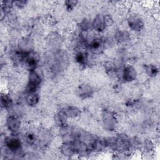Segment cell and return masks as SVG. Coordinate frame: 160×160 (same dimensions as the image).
I'll use <instances>...</instances> for the list:
<instances>
[{
    "instance_id": "6da1fadb",
    "label": "cell",
    "mask_w": 160,
    "mask_h": 160,
    "mask_svg": "<svg viewBox=\"0 0 160 160\" xmlns=\"http://www.w3.org/2000/svg\"><path fill=\"white\" fill-rule=\"evenodd\" d=\"M2 145L4 155L6 157L9 156L14 158H21L24 156V141L21 139L18 134H11L5 135L2 139Z\"/></svg>"
},
{
    "instance_id": "7a4b0ae2",
    "label": "cell",
    "mask_w": 160,
    "mask_h": 160,
    "mask_svg": "<svg viewBox=\"0 0 160 160\" xmlns=\"http://www.w3.org/2000/svg\"><path fill=\"white\" fill-rule=\"evenodd\" d=\"M107 46V37L96 36L88 39L85 49L91 54L98 56L101 54Z\"/></svg>"
},
{
    "instance_id": "3957f363",
    "label": "cell",
    "mask_w": 160,
    "mask_h": 160,
    "mask_svg": "<svg viewBox=\"0 0 160 160\" xmlns=\"http://www.w3.org/2000/svg\"><path fill=\"white\" fill-rule=\"evenodd\" d=\"M101 120L103 129L107 131L114 132L118 127V116L112 110L103 109L101 112Z\"/></svg>"
},
{
    "instance_id": "277c9868",
    "label": "cell",
    "mask_w": 160,
    "mask_h": 160,
    "mask_svg": "<svg viewBox=\"0 0 160 160\" xmlns=\"http://www.w3.org/2000/svg\"><path fill=\"white\" fill-rule=\"evenodd\" d=\"M42 82V76L41 74L38 71V69L36 70L29 71L28 76V81L24 89L25 94L37 92L38 89L40 88Z\"/></svg>"
},
{
    "instance_id": "5b68a950",
    "label": "cell",
    "mask_w": 160,
    "mask_h": 160,
    "mask_svg": "<svg viewBox=\"0 0 160 160\" xmlns=\"http://www.w3.org/2000/svg\"><path fill=\"white\" fill-rule=\"evenodd\" d=\"M112 152L132 154L131 151L130 136L124 132H121L115 136V142Z\"/></svg>"
},
{
    "instance_id": "8992f818",
    "label": "cell",
    "mask_w": 160,
    "mask_h": 160,
    "mask_svg": "<svg viewBox=\"0 0 160 160\" xmlns=\"http://www.w3.org/2000/svg\"><path fill=\"white\" fill-rule=\"evenodd\" d=\"M138 77L136 68L130 64H126L119 69L117 78L122 82L129 83L134 81Z\"/></svg>"
},
{
    "instance_id": "52a82bcc",
    "label": "cell",
    "mask_w": 160,
    "mask_h": 160,
    "mask_svg": "<svg viewBox=\"0 0 160 160\" xmlns=\"http://www.w3.org/2000/svg\"><path fill=\"white\" fill-rule=\"evenodd\" d=\"M126 24L128 28L134 32H140L144 28V21L141 16L137 13H131L126 18Z\"/></svg>"
},
{
    "instance_id": "ba28073f",
    "label": "cell",
    "mask_w": 160,
    "mask_h": 160,
    "mask_svg": "<svg viewBox=\"0 0 160 160\" xmlns=\"http://www.w3.org/2000/svg\"><path fill=\"white\" fill-rule=\"evenodd\" d=\"M5 126L9 133L18 134L22 126L21 117L16 114L9 113L6 118Z\"/></svg>"
},
{
    "instance_id": "9c48e42d",
    "label": "cell",
    "mask_w": 160,
    "mask_h": 160,
    "mask_svg": "<svg viewBox=\"0 0 160 160\" xmlns=\"http://www.w3.org/2000/svg\"><path fill=\"white\" fill-rule=\"evenodd\" d=\"M75 62L81 68L84 69L89 64V52L83 48H76L74 54Z\"/></svg>"
},
{
    "instance_id": "30bf717a",
    "label": "cell",
    "mask_w": 160,
    "mask_h": 160,
    "mask_svg": "<svg viewBox=\"0 0 160 160\" xmlns=\"http://www.w3.org/2000/svg\"><path fill=\"white\" fill-rule=\"evenodd\" d=\"M39 62L40 59L39 56L33 51L25 56L22 65L29 72L38 69Z\"/></svg>"
},
{
    "instance_id": "8fae6325",
    "label": "cell",
    "mask_w": 160,
    "mask_h": 160,
    "mask_svg": "<svg viewBox=\"0 0 160 160\" xmlns=\"http://www.w3.org/2000/svg\"><path fill=\"white\" fill-rule=\"evenodd\" d=\"M17 48L24 54H29L34 51L32 40L28 36H24L19 39L17 43Z\"/></svg>"
},
{
    "instance_id": "7c38bea8",
    "label": "cell",
    "mask_w": 160,
    "mask_h": 160,
    "mask_svg": "<svg viewBox=\"0 0 160 160\" xmlns=\"http://www.w3.org/2000/svg\"><path fill=\"white\" fill-rule=\"evenodd\" d=\"M94 94V89L88 83L79 84L76 89V94L81 99H87L91 98Z\"/></svg>"
},
{
    "instance_id": "4fadbf2b",
    "label": "cell",
    "mask_w": 160,
    "mask_h": 160,
    "mask_svg": "<svg viewBox=\"0 0 160 160\" xmlns=\"http://www.w3.org/2000/svg\"><path fill=\"white\" fill-rule=\"evenodd\" d=\"M92 28L97 34H101L107 29L104 21L103 14H97L92 19Z\"/></svg>"
},
{
    "instance_id": "5bb4252c",
    "label": "cell",
    "mask_w": 160,
    "mask_h": 160,
    "mask_svg": "<svg viewBox=\"0 0 160 160\" xmlns=\"http://www.w3.org/2000/svg\"><path fill=\"white\" fill-rule=\"evenodd\" d=\"M59 149L61 154L65 157L71 158L76 156V150L71 139L64 141L61 144Z\"/></svg>"
},
{
    "instance_id": "9a60e30c",
    "label": "cell",
    "mask_w": 160,
    "mask_h": 160,
    "mask_svg": "<svg viewBox=\"0 0 160 160\" xmlns=\"http://www.w3.org/2000/svg\"><path fill=\"white\" fill-rule=\"evenodd\" d=\"M113 39L115 42L123 44L131 40V34L128 30L119 29L114 32Z\"/></svg>"
},
{
    "instance_id": "2e32d148",
    "label": "cell",
    "mask_w": 160,
    "mask_h": 160,
    "mask_svg": "<svg viewBox=\"0 0 160 160\" xmlns=\"http://www.w3.org/2000/svg\"><path fill=\"white\" fill-rule=\"evenodd\" d=\"M23 141L24 144L32 148H36L39 146V138L38 134L29 131L25 133Z\"/></svg>"
},
{
    "instance_id": "e0dca14e",
    "label": "cell",
    "mask_w": 160,
    "mask_h": 160,
    "mask_svg": "<svg viewBox=\"0 0 160 160\" xmlns=\"http://www.w3.org/2000/svg\"><path fill=\"white\" fill-rule=\"evenodd\" d=\"M0 105L1 109L10 111L14 108V102L9 93L1 92L0 99Z\"/></svg>"
},
{
    "instance_id": "ac0fdd59",
    "label": "cell",
    "mask_w": 160,
    "mask_h": 160,
    "mask_svg": "<svg viewBox=\"0 0 160 160\" xmlns=\"http://www.w3.org/2000/svg\"><path fill=\"white\" fill-rule=\"evenodd\" d=\"M156 149V144L154 141L149 138L144 139L141 142L140 150L142 151L144 154L151 155Z\"/></svg>"
},
{
    "instance_id": "d6986e66",
    "label": "cell",
    "mask_w": 160,
    "mask_h": 160,
    "mask_svg": "<svg viewBox=\"0 0 160 160\" xmlns=\"http://www.w3.org/2000/svg\"><path fill=\"white\" fill-rule=\"evenodd\" d=\"M61 110L66 114L68 119L77 118L80 116L81 113V109L76 106L66 105L63 106Z\"/></svg>"
},
{
    "instance_id": "ffe728a7",
    "label": "cell",
    "mask_w": 160,
    "mask_h": 160,
    "mask_svg": "<svg viewBox=\"0 0 160 160\" xmlns=\"http://www.w3.org/2000/svg\"><path fill=\"white\" fill-rule=\"evenodd\" d=\"M54 124L58 128H61L67 126L68 124V118L66 114L60 109L54 116Z\"/></svg>"
},
{
    "instance_id": "44dd1931",
    "label": "cell",
    "mask_w": 160,
    "mask_h": 160,
    "mask_svg": "<svg viewBox=\"0 0 160 160\" xmlns=\"http://www.w3.org/2000/svg\"><path fill=\"white\" fill-rule=\"evenodd\" d=\"M103 66L105 72L108 76L111 77H114L116 76L117 77L119 68L117 66L115 62L112 61H106Z\"/></svg>"
},
{
    "instance_id": "7402d4cb",
    "label": "cell",
    "mask_w": 160,
    "mask_h": 160,
    "mask_svg": "<svg viewBox=\"0 0 160 160\" xmlns=\"http://www.w3.org/2000/svg\"><path fill=\"white\" fill-rule=\"evenodd\" d=\"M24 101L26 104L28 106L34 107L39 103L40 101V96L38 92L26 94H25Z\"/></svg>"
},
{
    "instance_id": "603a6c76",
    "label": "cell",
    "mask_w": 160,
    "mask_h": 160,
    "mask_svg": "<svg viewBox=\"0 0 160 160\" xmlns=\"http://www.w3.org/2000/svg\"><path fill=\"white\" fill-rule=\"evenodd\" d=\"M78 27L79 31L88 33L89 31L92 30V20L88 18H84L78 23Z\"/></svg>"
},
{
    "instance_id": "cb8c5ba5",
    "label": "cell",
    "mask_w": 160,
    "mask_h": 160,
    "mask_svg": "<svg viewBox=\"0 0 160 160\" xmlns=\"http://www.w3.org/2000/svg\"><path fill=\"white\" fill-rule=\"evenodd\" d=\"M146 74L149 78H155L159 74V68L154 64H146L143 66Z\"/></svg>"
},
{
    "instance_id": "d4e9b609",
    "label": "cell",
    "mask_w": 160,
    "mask_h": 160,
    "mask_svg": "<svg viewBox=\"0 0 160 160\" xmlns=\"http://www.w3.org/2000/svg\"><path fill=\"white\" fill-rule=\"evenodd\" d=\"M103 17H104V21L105 25L107 28L112 26L114 24V20L113 18L110 14H103Z\"/></svg>"
},
{
    "instance_id": "484cf974",
    "label": "cell",
    "mask_w": 160,
    "mask_h": 160,
    "mask_svg": "<svg viewBox=\"0 0 160 160\" xmlns=\"http://www.w3.org/2000/svg\"><path fill=\"white\" fill-rule=\"evenodd\" d=\"M78 2L76 1H66L64 2V6L67 11H71L76 7L77 3Z\"/></svg>"
},
{
    "instance_id": "4316f807",
    "label": "cell",
    "mask_w": 160,
    "mask_h": 160,
    "mask_svg": "<svg viewBox=\"0 0 160 160\" xmlns=\"http://www.w3.org/2000/svg\"><path fill=\"white\" fill-rule=\"evenodd\" d=\"M27 3V1H14V6H16L18 9H22L26 6Z\"/></svg>"
}]
</instances>
